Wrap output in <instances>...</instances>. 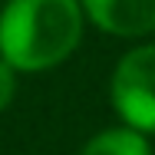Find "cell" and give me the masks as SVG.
<instances>
[{
    "label": "cell",
    "mask_w": 155,
    "mask_h": 155,
    "mask_svg": "<svg viewBox=\"0 0 155 155\" xmlns=\"http://www.w3.org/2000/svg\"><path fill=\"white\" fill-rule=\"evenodd\" d=\"M13 93H17V69L7 60H0V112H7V106L13 102Z\"/></svg>",
    "instance_id": "5b68a950"
},
{
    "label": "cell",
    "mask_w": 155,
    "mask_h": 155,
    "mask_svg": "<svg viewBox=\"0 0 155 155\" xmlns=\"http://www.w3.org/2000/svg\"><path fill=\"white\" fill-rule=\"evenodd\" d=\"M79 155H152V145L145 139V132H135V129H106L93 135Z\"/></svg>",
    "instance_id": "277c9868"
},
{
    "label": "cell",
    "mask_w": 155,
    "mask_h": 155,
    "mask_svg": "<svg viewBox=\"0 0 155 155\" xmlns=\"http://www.w3.org/2000/svg\"><path fill=\"white\" fill-rule=\"evenodd\" d=\"M79 0H10L0 10V60L17 73L53 69L83 40Z\"/></svg>",
    "instance_id": "6da1fadb"
},
{
    "label": "cell",
    "mask_w": 155,
    "mask_h": 155,
    "mask_svg": "<svg viewBox=\"0 0 155 155\" xmlns=\"http://www.w3.org/2000/svg\"><path fill=\"white\" fill-rule=\"evenodd\" d=\"M83 13L112 36H145L155 30V0H79Z\"/></svg>",
    "instance_id": "3957f363"
},
{
    "label": "cell",
    "mask_w": 155,
    "mask_h": 155,
    "mask_svg": "<svg viewBox=\"0 0 155 155\" xmlns=\"http://www.w3.org/2000/svg\"><path fill=\"white\" fill-rule=\"evenodd\" d=\"M112 109L129 129L155 132V43L129 50L112 73Z\"/></svg>",
    "instance_id": "7a4b0ae2"
}]
</instances>
